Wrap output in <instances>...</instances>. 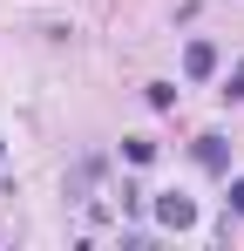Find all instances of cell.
<instances>
[{
  "label": "cell",
  "instance_id": "obj_1",
  "mask_svg": "<svg viewBox=\"0 0 244 251\" xmlns=\"http://www.w3.org/2000/svg\"><path fill=\"white\" fill-rule=\"evenodd\" d=\"M156 217L170 224V231H183V224H197V204H190L183 190H163V197H156Z\"/></svg>",
  "mask_w": 244,
  "mask_h": 251
},
{
  "label": "cell",
  "instance_id": "obj_2",
  "mask_svg": "<svg viewBox=\"0 0 244 251\" xmlns=\"http://www.w3.org/2000/svg\"><path fill=\"white\" fill-rule=\"evenodd\" d=\"M183 75H190V82H210V75H217V48L190 41V48H183Z\"/></svg>",
  "mask_w": 244,
  "mask_h": 251
},
{
  "label": "cell",
  "instance_id": "obj_3",
  "mask_svg": "<svg viewBox=\"0 0 244 251\" xmlns=\"http://www.w3.org/2000/svg\"><path fill=\"white\" fill-rule=\"evenodd\" d=\"M197 163L224 176V170H231V143H224V136H197Z\"/></svg>",
  "mask_w": 244,
  "mask_h": 251
},
{
  "label": "cell",
  "instance_id": "obj_4",
  "mask_svg": "<svg viewBox=\"0 0 244 251\" xmlns=\"http://www.w3.org/2000/svg\"><path fill=\"white\" fill-rule=\"evenodd\" d=\"M122 156H129V163H156V143H149V136H122Z\"/></svg>",
  "mask_w": 244,
  "mask_h": 251
},
{
  "label": "cell",
  "instance_id": "obj_5",
  "mask_svg": "<svg viewBox=\"0 0 244 251\" xmlns=\"http://www.w3.org/2000/svg\"><path fill=\"white\" fill-rule=\"evenodd\" d=\"M95 170H102L95 156H81V163H75V183H68V197H88V183H95Z\"/></svg>",
  "mask_w": 244,
  "mask_h": 251
},
{
  "label": "cell",
  "instance_id": "obj_6",
  "mask_svg": "<svg viewBox=\"0 0 244 251\" xmlns=\"http://www.w3.org/2000/svg\"><path fill=\"white\" fill-rule=\"evenodd\" d=\"M149 109H176V88H170V82H149Z\"/></svg>",
  "mask_w": 244,
  "mask_h": 251
},
{
  "label": "cell",
  "instance_id": "obj_7",
  "mask_svg": "<svg viewBox=\"0 0 244 251\" xmlns=\"http://www.w3.org/2000/svg\"><path fill=\"white\" fill-rule=\"evenodd\" d=\"M224 102H244V61L231 68V75H224Z\"/></svg>",
  "mask_w": 244,
  "mask_h": 251
},
{
  "label": "cell",
  "instance_id": "obj_8",
  "mask_svg": "<svg viewBox=\"0 0 244 251\" xmlns=\"http://www.w3.org/2000/svg\"><path fill=\"white\" fill-rule=\"evenodd\" d=\"M231 210L244 217V176H231Z\"/></svg>",
  "mask_w": 244,
  "mask_h": 251
},
{
  "label": "cell",
  "instance_id": "obj_9",
  "mask_svg": "<svg viewBox=\"0 0 244 251\" xmlns=\"http://www.w3.org/2000/svg\"><path fill=\"white\" fill-rule=\"evenodd\" d=\"M0 183H7V150H0Z\"/></svg>",
  "mask_w": 244,
  "mask_h": 251
}]
</instances>
